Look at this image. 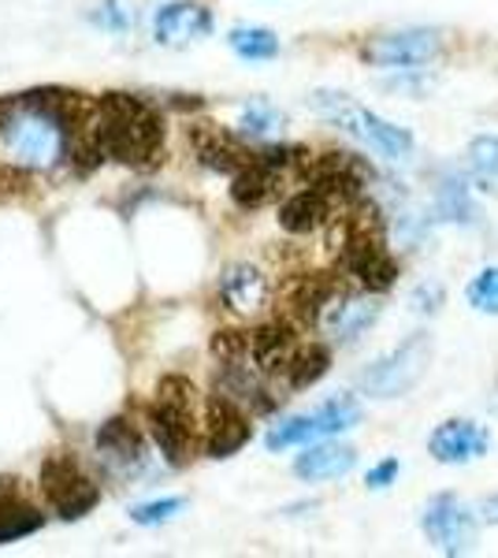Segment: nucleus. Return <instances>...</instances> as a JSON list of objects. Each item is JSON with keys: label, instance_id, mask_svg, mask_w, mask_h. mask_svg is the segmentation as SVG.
I'll list each match as a JSON object with an SVG mask.
<instances>
[{"label": "nucleus", "instance_id": "1", "mask_svg": "<svg viewBox=\"0 0 498 558\" xmlns=\"http://www.w3.org/2000/svg\"><path fill=\"white\" fill-rule=\"evenodd\" d=\"M97 138L105 160H120L126 168H149L165 153V116L157 105L134 94L97 97Z\"/></svg>", "mask_w": 498, "mask_h": 558}, {"label": "nucleus", "instance_id": "2", "mask_svg": "<svg viewBox=\"0 0 498 558\" xmlns=\"http://www.w3.org/2000/svg\"><path fill=\"white\" fill-rule=\"evenodd\" d=\"M339 228L331 231V250L339 257L342 272L357 279L368 294H384L394 287L398 279V260L387 250V235H384V220L373 205L361 202L339 209Z\"/></svg>", "mask_w": 498, "mask_h": 558}, {"label": "nucleus", "instance_id": "3", "mask_svg": "<svg viewBox=\"0 0 498 558\" xmlns=\"http://www.w3.org/2000/svg\"><path fill=\"white\" fill-rule=\"evenodd\" d=\"M0 157L23 172H49L52 165H60L63 123L38 89L8 101L0 120Z\"/></svg>", "mask_w": 498, "mask_h": 558}, {"label": "nucleus", "instance_id": "4", "mask_svg": "<svg viewBox=\"0 0 498 558\" xmlns=\"http://www.w3.org/2000/svg\"><path fill=\"white\" fill-rule=\"evenodd\" d=\"M194 384L183 376H165L157 399L149 407V436L160 447L168 465H186L197 451V417H194Z\"/></svg>", "mask_w": 498, "mask_h": 558}, {"label": "nucleus", "instance_id": "5", "mask_svg": "<svg viewBox=\"0 0 498 558\" xmlns=\"http://www.w3.org/2000/svg\"><path fill=\"white\" fill-rule=\"evenodd\" d=\"M313 112H320L324 120L339 123L342 131H350L353 138L368 142L376 153L391 160H410L413 157V134L387 123L384 116L368 112L365 105H357L350 94H339V89H316L313 94Z\"/></svg>", "mask_w": 498, "mask_h": 558}, {"label": "nucleus", "instance_id": "6", "mask_svg": "<svg viewBox=\"0 0 498 558\" xmlns=\"http://www.w3.org/2000/svg\"><path fill=\"white\" fill-rule=\"evenodd\" d=\"M428 362H432V336L428 331H413L402 347L368 365L357 384L373 399H398V395H405L410 387L421 384V376L428 373Z\"/></svg>", "mask_w": 498, "mask_h": 558}, {"label": "nucleus", "instance_id": "7", "mask_svg": "<svg viewBox=\"0 0 498 558\" xmlns=\"http://www.w3.org/2000/svg\"><path fill=\"white\" fill-rule=\"evenodd\" d=\"M41 492L60 521H78L101 502V488L83 473L71 454H49L41 465Z\"/></svg>", "mask_w": 498, "mask_h": 558}, {"label": "nucleus", "instance_id": "8", "mask_svg": "<svg viewBox=\"0 0 498 558\" xmlns=\"http://www.w3.org/2000/svg\"><path fill=\"white\" fill-rule=\"evenodd\" d=\"M442 52V34L428 31V26H410V31L376 34L365 41L361 60L373 68H424Z\"/></svg>", "mask_w": 498, "mask_h": 558}, {"label": "nucleus", "instance_id": "9", "mask_svg": "<svg viewBox=\"0 0 498 558\" xmlns=\"http://www.w3.org/2000/svg\"><path fill=\"white\" fill-rule=\"evenodd\" d=\"M421 525L442 555H469L476 544V514L469 510L465 499H458L450 492L428 499Z\"/></svg>", "mask_w": 498, "mask_h": 558}, {"label": "nucleus", "instance_id": "10", "mask_svg": "<svg viewBox=\"0 0 498 558\" xmlns=\"http://www.w3.org/2000/svg\"><path fill=\"white\" fill-rule=\"evenodd\" d=\"M305 183H313L316 191L328 194V202L335 209H347V205L361 202V197L368 194V172L365 165H361L353 153H324V157H316L305 165Z\"/></svg>", "mask_w": 498, "mask_h": 558}, {"label": "nucleus", "instance_id": "11", "mask_svg": "<svg viewBox=\"0 0 498 558\" xmlns=\"http://www.w3.org/2000/svg\"><path fill=\"white\" fill-rule=\"evenodd\" d=\"M253 439V425L246 410L231 402L228 395L216 391L205 407V454L208 458H231Z\"/></svg>", "mask_w": 498, "mask_h": 558}, {"label": "nucleus", "instance_id": "12", "mask_svg": "<svg viewBox=\"0 0 498 558\" xmlns=\"http://www.w3.org/2000/svg\"><path fill=\"white\" fill-rule=\"evenodd\" d=\"M212 12L197 0H171V4H160L157 15H153V38L168 49H186V45H197L212 34Z\"/></svg>", "mask_w": 498, "mask_h": 558}, {"label": "nucleus", "instance_id": "13", "mask_svg": "<svg viewBox=\"0 0 498 558\" xmlns=\"http://www.w3.org/2000/svg\"><path fill=\"white\" fill-rule=\"evenodd\" d=\"M339 294H347L339 276H331V272L297 276L294 283L287 287V320H291L294 328H316Z\"/></svg>", "mask_w": 498, "mask_h": 558}, {"label": "nucleus", "instance_id": "14", "mask_svg": "<svg viewBox=\"0 0 498 558\" xmlns=\"http://www.w3.org/2000/svg\"><path fill=\"white\" fill-rule=\"evenodd\" d=\"M94 444H97V458L105 462V470L116 476H134L146 465V439H142V432L126 417L105 421Z\"/></svg>", "mask_w": 498, "mask_h": 558}, {"label": "nucleus", "instance_id": "15", "mask_svg": "<svg viewBox=\"0 0 498 558\" xmlns=\"http://www.w3.org/2000/svg\"><path fill=\"white\" fill-rule=\"evenodd\" d=\"M487 447H491V432L479 428L476 421H469V417L442 421L428 436V454L442 465H469V462H476L479 454H487Z\"/></svg>", "mask_w": 498, "mask_h": 558}, {"label": "nucleus", "instance_id": "16", "mask_svg": "<svg viewBox=\"0 0 498 558\" xmlns=\"http://www.w3.org/2000/svg\"><path fill=\"white\" fill-rule=\"evenodd\" d=\"M379 313H384V305H379V299H373V294H339L328 313L320 317V324L328 328V336L335 339L339 347H350L357 343L361 336H365L368 328L379 320Z\"/></svg>", "mask_w": 498, "mask_h": 558}, {"label": "nucleus", "instance_id": "17", "mask_svg": "<svg viewBox=\"0 0 498 558\" xmlns=\"http://www.w3.org/2000/svg\"><path fill=\"white\" fill-rule=\"evenodd\" d=\"M268 294H271L268 276L257 265H231L220 276V299L239 317H257L268 305Z\"/></svg>", "mask_w": 498, "mask_h": 558}, {"label": "nucleus", "instance_id": "18", "mask_svg": "<svg viewBox=\"0 0 498 558\" xmlns=\"http://www.w3.org/2000/svg\"><path fill=\"white\" fill-rule=\"evenodd\" d=\"M331 220H335V205L313 183H305L302 191L279 205V228L291 231V235H313V231H320Z\"/></svg>", "mask_w": 498, "mask_h": 558}, {"label": "nucleus", "instance_id": "19", "mask_svg": "<svg viewBox=\"0 0 498 558\" xmlns=\"http://www.w3.org/2000/svg\"><path fill=\"white\" fill-rule=\"evenodd\" d=\"M294 347H297V331H294L291 320L260 324V328L250 336V357L265 376H283V368H287V362H291Z\"/></svg>", "mask_w": 498, "mask_h": 558}, {"label": "nucleus", "instance_id": "20", "mask_svg": "<svg viewBox=\"0 0 498 558\" xmlns=\"http://www.w3.org/2000/svg\"><path fill=\"white\" fill-rule=\"evenodd\" d=\"M190 142H194L197 160H202L208 172H220V175H234L253 157L234 134L220 128H194L190 131Z\"/></svg>", "mask_w": 498, "mask_h": 558}, {"label": "nucleus", "instance_id": "21", "mask_svg": "<svg viewBox=\"0 0 498 558\" xmlns=\"http://www.w3.org/2000/svg\"><path fill=\"white\" fill-rule=\"evenodd\" d=\"M45 525V514L23 499V484L15 476H0V544H12Z\"/></svg>", "mask_w": 498, "mask_h": 558}, {"label": "nucleus", "instance_id": "22", "mask_svg": "<svg viewBox=\"0 0 498 558\" xmlns=\"http://www.w3.org/2000/svg\"><path fill=\"white\" fill-rule=\"evenodd\" d=\"M357 465V451L350 444H305V454H297L294 473L302 481H339Z\"/></svg>", "mask_w": 498, "mask_h": 558}, {"label": "nucleus", "instance_id": "23", "mask_svg": "<svg viewBox=\"0 0 498 558\" xmlns=\"http://www.w3.org/2000/svg\"><path fill=\"white\" fill-rule=\"evenodd\" d=\"M328 373H331V347L328 343H297L291 362L283 368V380L291 391H305V387L320 384Z\"/></svg>", "mask_w": 498, "mask_h": 558}, {"label": "nucleus", "instance_id": "24", "mask_svg": "<svg viewBox=\"0 0 498 558\" xmlns=\"http://www.w3.org/2000/svg\"><path fill=\"white\" fill-rule=\"evenodd\" d=\"M469 172L479 191L498 197V134H479L469 142Z\"/></svg>", "mask_w": 498, "mask_h": 558}, {"label": "nucleus", "instance_id": "25", "mask_svg": "<svg viewBox=\"0 0 498 558\" xmlns=\"http://www.w3.org/2000/svg\"><path fill=\"white\" fill-rule=\"evenodd\" d=\"M316 439H324V432H320V417H316V410H313L271 428L265 436V447L268 451H287V447H305V444H316Z\"/></svg>", "mask_w": 498, "mask_h": 558}, {"label": "nucleus", "instance_id": "26", "mask_svg": "<svg viewBox=\"0 0 498 558\" xmlns=\"http://www.w3.org/2000/svg\"><path fill=\"white\" fill-rule=\"evenodd\" d=\"M436 209L442 220H450V223H476V205H473V197H469V186L461 175H447L439 183Z\"/></svg>", "mask_w": 498, "mask_h": 558}, {"label": "nucleus", "instance_id": "27", "mask_svg": "<svg viewBox=\"0 0 498 558\" xmlns=\"http://www.w3.org/2000/svg\"><path fill=\"white\" fill-rule=\"evenodd\" d=\"M228 45L242 60H271L279 57V38L268 26H234Z\"/></svg>", "mask_w": 498, "mask_h": 558}, {"label": "nucleus", "instance_id": "28", "mask_svg": "<svg viewBox=\"0 0 498 558\" xmlns=\"http://www.w3.org/2000/svg\"><path fill=\"white\" fill-rule=\"evenodd\" d=\"M287 128V116L279 112V108H271L268 101H253L242 108V120H239V131L246 134V138H279Z\"/></svg>", "mask_w": 498, "mask_h": 558}, {"label": "nucleus", "instance_id": "29", "mask_svg": "<svg viewBox=\"0 0 498 558\" xmlns=\"http://www.w3.org/2000/svg\"><path fill=\"white\" fill-rule=\"evenodd\" d=\"M316 417H320L324 436H339V432L357 428L361 417H365V410H361V402L353 399V395H335V399H328L320 410H316Z\"/></svg>", "mask_w": 498, "mask_h": 558}, {"label": "nucleus", "instance_id": "30", "mask_svg": "<svg viewBox=\"0 0 498 558\" xmlns=\"http://www.w3.org/2000/svg\"><path fill=\"white\" fill-rule=\"evenodd\" d=\"M465 299L476 313H491V317H498V268H484V272L469 283Z\"/></svg>", "mask_w": 498, "mask_h": 558}, {"label": "nucleus", "instance_id": "31", "mask_svg": "<svg viewBox=\"0 0 498 558\" xmlns=\"http://www.w3.org/2000/svg\"><path fill=\"white\" fill-rule=\"evenodd\" d=\"M186 510V499H153V502H142V507L131 510V521L134 525H165L175 514Z\"/></svg>", "mask_w": 498, "mask_h": 558}, {"label": "nucleus", "instance_id": "32", "mask_svg": "<svg viewBox=\"0 0 498 558\" xmlns=\"http://www.w3.org/2000/svg\"><path fill=\"white\" fill-rule=\"evenodd\" d=\"M212 354L220 357V362H239V357H250V336H246V331H216Z\"/></svg>", "mask_w": 498, "mask_h": 558}, {"label": "nucleus", "instance_id": "33", "mask_svg": "<svg viewBox=\"0 0 498 558\" xmlns=\"http://www.w3.org/2000/svg\"><path fill=\"white\" fill-rule=\"evenodd\" d=\"M94 20L108 31H131V8H123V0H105V8Z\"/></svg>", "mask_w": 498, "mask_h": 558}, {"label": "nucleus", "instance_id": "34", "mask_svg": "<svg viewBox=\"0 0 498 558\" xmlns=\"http://www.w3.org/2000/svg\"><path fill=\"white\" fill-rule=\"evenodd\" d=\"M398 473H402V465H398V458H384V462L368 470L365 484H368V488H373V492H384V488H391Z\"/></svg>", "mask_w": 498, "mask_h": 558}, {"label": "nucleus", "instance_id": "35", "mask_svg": "<svg viewBox=\"0 0 498 558\" xmlns=\"http://www.w3.org/2000/svg\"><path fill=\"white\" fill-rule=\"evenodd\" d=\"M439 302H442L439 287H421V291L413 294V310L416 313H439Z\"/></svg>", "mask_w": 498, "mask_h": 558}, {"label": "nucleus", "instance_id": "36", "mask_svg": "<svg viewBox=\"0 0 498 558\" xmlns=\"http://www.w3.org/2000/svg\"><path fill=\"white\" fill-rule=\"evenodd\" d=\"M484 518L491 521V525H498V495H491V499L484 502Z\"/></svg>", "mask_w": 498, "mask_h": 558}]
</instances>
